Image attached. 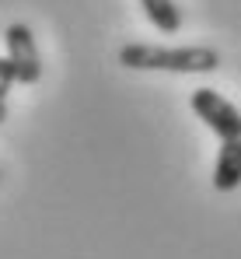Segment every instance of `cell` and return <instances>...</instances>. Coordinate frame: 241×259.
<instances>
[{
  "mask_svg": "<svg viewBox=\"0 0 241 259\" xmlns=\"http://www.w3.org/2000/svg\"><path fill=\"white\" fill-rule=\"evenodd\" d=\"M119 63L129 70H171V74H210L220 67V53L210 46H147L129 42L119 49Z\"/></svg>",
  "mask_w": 241,
  "mask_h": 259,
  "instance_id": "1",
  "label": "cell"
},
{
  "mask_svg": "<svg viewBox=\"0 0 241 259\" xmlns=\"http://www.w3.org/2000/svg\"><path fill=\"white\" fill-rule=\"evenodd\" d=\"M192 112L200 116L206 126L213 130L220 140H231V137H241V112L213 88H200L192 91Z\"/></svg>",
  "mask_w": 241,
  "mask_h": 259,
  "instance_id": "2",
  "label": "cell"
},
{
  "mask_svg": "<svg viewBox=\"0 0 241 259\" xmlns=\"http://www.w3.org/2000/svg\"><path fill=\"white\" fill-rule=\"evenodd\" d=\"M4 42H7V56H11V63H14L18 81H21V84H35L42 77V56H39V46H35L32 28L21 25V21L7 25Z\"/></svg>",
  "mask_w": 241,
  "mask_h": 259,
  "instance_id": "3",
  "label": "cell"
},
{
  "mask_svg": "<svg viewBox=\"0 0 241 259\" xmlns=\"http://www.w3.org/2000/svg\"><path fill=\"white\" fill-rule=\"evenodd\" d=\"M241 186V137L220 140V154H217V168H213V189L231 193Z\"/></svg>",
  "mask_w": 241,
  "mask_h": 259,
  "instance_id": "4",
  "label": "cell"
},
{
  "mask_svg": "<svg viewBox=\"0 0 241 259\" xmlns=\"http://www.w3.org/2000/svg\"><path fill=\"white\" fill-rule=\"evenodd\" d=\"M140 7H143L147 21L164 35H175L182 28V11L175 7V0H140Z\"/></svg>",
  "mask_w": 241,
  "mask_h": 259,
  "instance_id": "5",
  "label": "cell"
},
{
  "mask_svg": "<svg viewBox=\"0 0 241 259\" xmlns=\"http://www.w3.org/2000/svg\"><path fill=\"white\" fill-rule=\"evenodd\" d=\"M18 81V74H14V63H11V56H0V102L7 98V91L14 88Z\"/></svg>",
  "mask_w": 241,
  "mask_h": 259,
  "instance_id": "6",
  "label": "cell"
},
{
  "mask_svg": "<svg viewBox=\"0 0 241 259\" xmlns=\"http://www.w3.org/2000/svg\"><path fill=\"white\" fill-rule=\"evenodd\" d=\"M7 119V102H0V123Z\"/></svg>",
  "mask_w": 241,
  "mask_h": 259,
  "instance_id": "7",
  "label": "cell"
},
{
  "mask_svg": "<svg viewBox=\"0 0 241 259\" xmlns=\"http://www.w3.org/2000/svg\"><path fill=\"white\" fill-rule=\"evenodd\" d=\"M0 182H4V175H0Z\"/></svg>",
  "mask_w": 241,
  "mask_h": 259,
  "instance_id": "8",
  "label": "cell"
}]
</instances>
